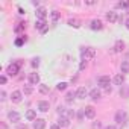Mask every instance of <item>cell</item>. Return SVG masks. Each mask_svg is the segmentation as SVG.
Here are the masks:
<instances>
[{"instance_id":"cell-1","label":"cell","mask_w":129,"mask_h":129,"mask_svg":"<svg viewBox=\"0 0 129 129\" xmlns=\"http://www.w3.org/2000/svg\"><path fill=\"white\" fill-rule=\"evenodd\" d=\"M23 66V61H14L12 64H9L8 66V69H6V72H8V75L9 76H17L18 75V72H20V67Z\"/></svg>"},{"instance_id":"cell-2","label":"cell","mask_w":129,"mask_h":129,"mask_svg":"<svg viewBox=\"0 0 129 129\" xmlns=\"http://www.w3.org/2000/svg\"><path fill=\"white\" fill-rule=\"evenodd\" d=\"M81 56H82V61H88V59L96 56V49H93V47H82L81 49Z\"/></svg>"},{"instance_id":"cell-3","label":"cell","mask_w":129,"mask_h":129,"mask_svg":"<svg viewBox=\"0 0 129 129\" xmlns=\"http://www.w3.org/2000/svg\"><path fill=\"white\" fill-rule=\"evenodd\" d=\"M115 121H117L120 126H123V124L127 121V114H126V111H123V109L117 111V112H115Z\"/></svg>"},{"instance_id":"cell-4","label":"cell","mask_w":129,"mask_h":129,"mask_svg":"<svg viewBox=\"0 0 129 129\" xmlns=\"http://www.w3.org/2000/svg\"><path fill=\"white\" fill-rule=\"evenodd\" d=\"M109 82H111L109 76H100V78H97V85L102 87V88H108L109 87Z\"/></svg>"},{"instance_id":"cell-5","label":"cell","mask_w":129,"mask_h":129,"mask_svg":"<svg viewBox=\"0 0 129 129\" xmlns=\"http://www.w3.org/2000/svg\"><path fill=\"white\" fill-rule=\"evenodd\" d=\"M58 112L61 114V117H67L69 120H70L72 117H75V112L70 111V109H67V108H58Z\"/></svg>"},{"instance_id":"cell-6","label":"cell","mask_w":129,"mask_h":129,"mask_svg":"<svg viewBox=\"0 0 129 129\" xmlns=\"http://www.w3.org/2000/svg\"><path fill=\"white\" fill-rule=\"evenodd\" d=\"M37 18L38 20H46V17H47V9L44 8V6H40V8H37Z\"/></svg>"},{"instance_id":"cell-7","label":"cell","mask_w":129,"mask_h":129,"mask_svg":"<svg viewBox=\"0 0 129 129\" xmlns=\"http://www.w3.org/2000/svg\"><path fill=\"white\" fill-rule=\"evenodd\" d=\"M84 112H85V117L87 118H94L96 117V109L93 106H85L84 108Z\"/></svg>"},{"instance_id":"cell-8","label":"cell","mask_w":129,"mask_h":129,"mask_svg":"<svg viewBox=\"0 0 129 129\" xmlns=\"http://www.w3.org/2000/svg\"><path fill=\"white\" fill-rule=\"evenodd\" d=\"M49 108H50V103H49L47 100H41V102H38V109H40L41 112H47Z\"/></svg>"},{"instance_id":"cell-9","label":"cell","mask_w":129,"mask_h":129,"mask_svg":"<svg viewBox=\"0 0 129 129\" xmlns=\"http://www.w3.org/2000/svg\"><path fill=\"white\" fill-rule=\"evenodd\" d=\"M123 50H124V43H123L121 40H117L115 44H114V52H115V53H120V52H123Z\"/></svg>"},{"instance_id":"cell-10","label":"cell","mask_w":129,"mask_h":129,"mask_svg":"<svg viewBox=\"0 0 129 129\" xmlns=\"http://www.w3.org/2000/svg\"><path fill=\"white\" fill-rule=\"evenodd\" d=\"M29 82H30V85H38L40 84V75L38 73H30L29 75Z\"/></svg>"},{"instance_id":"cell-11","label":"cell","mask_w":129,"mask_h":129,"mask_svg":"<svg viewBox=\"0 0 129 129\" xmlns=\"http://www.w3.org/2000/svg\"><path fill=\"white\" fill-rule=\"evenodd\" d=\"M8 118H9L11 121L17 123V121H20V114H18L17 111H9V112H8Z\"/></svg>"},{"instance_id":"cell-12","label":"cell","mask_w":129,"mask_h":129,"mask_svg":"<svg viewBox=\"0 0 129 129\" xmlns=\"http://www.w3.org/2000/svg\"><path fill=\"white\" fill-rule=\"evenodd\" d=\"M46 127V120L44 118H37L34 121V129H44Z\"/></svg>"},{"instance_id":"cell-13","label":"cell","mask_w":129,"mask_h":129,"mask_svg":"<svg viewBox=\"0 0 129 129\" xmlns=\"http://www.w3.org/2000/svg\"><path fill=\"white\" fill-rule=\"evenodd\" d=\"M106 20H108L109 23H115V21L118 20V17H117V12H114V11H109V12H106Z\"/></svg>"},{"instance_id":"cell-14","label":"cell","mask_w":129,"mask_h":129,"mask_svg":"<svg viewBox=\"0 0 129 129\" xmlns=\"http://www.w3.org/2000/svg\"><path fill=\"white\" fill-rule=\"evenodd\" d=\"M21 91H12V94H11V100L14 102V103H18V102H21Z\"/></svg>"},{"instance_id":"cell-15","label":"cell","mask_w":129,"mask_h":129,"mask_svg":"<svg viewBox=\"0 0 129 129\" xmlns=\"http://www.w3.org/2000/svg\"><path fill=\"white\" fill-rule=\"evenodd\" d=\"M69 124H70V120L67 117H59V120H58V126L59 127H67Z\"/></svg>"},{"instance_id":"cell-16","label":"cell","mask_w":129,"mask_h":129,"mask_svg":"<svg viewBox=\"0 0 129 129\" xmlns=\"http://www.w3.org/2000/svg\"><path fill=\"white\" fill-rule=\"evenodd\" d=\"M35 27L38 29V30H44L46 27H47V21L46 20H37V23H35Z\"/></svg>"},{"instance_id":"cell-17","label":"cell","mask_w":129,"mask_h":129,"mask_svg":"<svg viewBox=\"0 0 129 129\" xmlns=\"http://www.w3.org/2000/svg\"><path fill=\"white\" fill-rule=\"evenodd\" d=\"M102 27H103V24H102V21H100V20H97V18H96V20H93V21H91V29H93V30H100Z\"/></svg>"},{"instance_id":"cell-18","label":"cell","mask_w":129,"mask_h":129,"mask_svg":"<svg viewBox=\"0 0 129 129\" xmlns=\"http://www.w3.org/2000/svg\"><path fill=\"white\" fill-rule=\"evenodd\" d=\"M85 96H87L85 87H79V88L76 90V97H78V99H85Z\"/></svg>"},{"instance_id":"cell-19","label":"cell","mask_w":129,"mask_h":129,"mask_svg":"<svg viewBox=\"0 0 129 129\" xmlns=\"http://www.w3.org/2000/svg\"><path fill=\"white\" fill-rule=\"evenodd\" d=\"M112 82H114L115 85H121V84L124 82V76H123L121 73H118V75H115V76H114V79H112Z\"/></svg>"},{"instance_id":"cell-20","label":"cell","mask_w":129,"mask_h":129,"mask_svg":"<svg viewBox=\"0 0 129 129\" xmlns=\"http://www.w3.org/2000/svg\"><path fill=\"white\" fill-rule=\"evenodd\" d=\"M90 97H91L93 100H97V99L100 97V90H99V88H93V90L90 91Z\"/></svg>"},{"instance_id":"cell-21","label":"cell","mask_w":129,"mask_h":129,"mask_svg":"<svg viewBox=\"0 0 129 129\" xmlns=\"http://www.w3.org/2000/svg\"><path fill=\"white\" fill-rule=\"evenodd\" d=\"M26 118L30 120V121H35V120H37V112H35L34 109H29V111L26 112Z\"/></svg>"},{"instance_id":"cell-22","label":"cell","mask_w":129,"mask_h":129,"mask_svg":"<svg viewBox=\"0 0 129 129\" xmlns=\"http://www.w3.org/2000/svg\"><path fill=\"white\" fill-rule=\"evenodd\" d=\"M69 24H70L72 27H76V29L81 27V21H79L78 18H70V20H69Z\"/></svg>"},{"instance_id":"cell-23","label":"cell","mask_w":129,"mask_h":129,"mask_svg":"<svg viewBox=\"0 0 129 129\" xmlns=\"http://www.w3.org/2000/svg\"><path fill=\"white\" fill-rule=\"evenodd\" d=\"M49 91H50L49 85H46V84H40V93H41V94H49Z\"/></svg>"},{"instance_id":"cell-24","label":"cell","mask_w":129,"mask_h":129,"mask_svg":"<svg viewBox=\"0 0 129 129\" xmlns=\"http://www.w3.org/2000/svg\"><path fill=\"white\" fill-rule=\"evenodd\" d=\"M24 23H17L15 24V27H14V32H17V34H20V32H23L24 30Z\"/></svg>"},{"instance_id":"cell-25","label":"cell","mask_w":129,"mask_h":129,"mask_svg":"<svg viewBox=\"0 0 129 129\" xmlns=\"http://www.w3.org/2000/svg\"><path fill=\"white\" fill-rule=\"evenodd\" d=\"M50 17H52V21L56 23V21L59 20V12H58V11H52V12H50Z\"/></svg>"},{"instance_id":"cell-26","label":"cell","mask_w":129,"mask_h":129,"mask_svg":"<svg viewBox=\"0 0 129 129\" xmlns=\"http://www.w3.org/2000/svg\"><path fill=\"white\" fill-rule=\"evenodd\" d=\"M75 97H76V93H73V91H69V93L66 94V100H67V102H72Z\"/></svg>"},{"instance_id":"cell-27","label":"cell","mask_w":129,"mask_h":129,"mask_svg":"<svg viewBox=\"0 0 129 129\" xmlns=\"http://www.w3.org/2000/svg\"><path fill=\"white\" fill-rule=\"evenodd\" d=\"M127 72H129V62L124 61L121 62V73H127Z\"/></svg>"},{"instance_id":"cell-28","label":"cell","mask_w":129,"mask_h":129,"mask_svg":"<svg viewBox=\"0 0 129 129\" xmlns=\"http://www.w3.org/2000/svg\"><path fill=\"white\" fill-rule=\"evenodd\" d=\"M24 41H26V37H20V38L15 40V46H23Z\"/></svg>"},{"instance_id":"cell-29","label":"cell","mask_w":129,"mask_h":129,"mask_svg":"<svg viewBox=\"0 0 129 129\" xmlns=\"http://www.w3.org/2000/svg\"><path fill=\"white\" fill-rule=\"evenodd\" d=\"M56 88H58L59 91H64V90L67 88V84H66V82H59V84L56 85Z\"/></svg>"},{"instance_id":"cell-30","label":"cell","mask_w":129,"mask_h":129,"mask_svg":"<svg viewBox=\"0 0 129 129\" xmlns=\"http://www.w3.org/2000/svg\"><path fill=\"white\" fill-rule=\"evenodd\" d=\"M117 8H129V2H120L117 3Z\"/></svg>"},{"instance_id":"cell-31","label":"cell","mask_w":129,"mask_h":129,"mask_svg":"<svg viewBox=\"0 0 129 129\" xmlns=\"http://www.w3.org/2000/svg\"><path fill=\"white\" fill-rule=\"evenodd\" d=\"M91 129H102V123L100 121H94L93 126H91Z\"/></svg>"},{"instance_id":"cell-32","label":"cell","mask_w":129,"mask_h":129,"mask_svg":"<svg viewBox=\"0 0 129 129\" xmlns=\"http://www.w3.org/2000/svg\"><path fill=\"white\" fill-rule=\"evenodd\" d=\"M32 91H34V90H32L30 85H26V87H24V94H32Z\"/></svg>"},{"instance_id":"cell-33","label":"cell","mask_w":129,"mask_h":129,"mask_svg":"<svg viewBox=\"0 0 129 129\" xmlns=\"http://www.w3.org/2000/svg\"><path fill=\"white\" fill-rule=\"evenodd\" d=\"M38 66H40V59H38V58H35V59H32V67H34V69H37Z\"/></svg>"},{"instance_id":"cell-34","label":"cell","mask_w":129,"mask_h":129,"mask_svg":"<svg viewBox=\"0 0 129 129\" xmlns=\"http://www.w3.org/2000/svg\"><path fill=\"white\" fill-rule=\"evenodd\" d=\"M0 84H2V85H5V84H6V76H3V75L0 76Z\"/></svg>"},{"instance_id":"cell-35","label":"cell","mask_w":129,"mask_h":129,"mask_svg":"<svg viewBox=\"0 0 129 129\" xmlns=\"http://www.w3.org/2000/svg\"><path fill=\"white\" fill-rule=\"evenodd\" d=\"M85 67H87V61H82V62H81V66H79V70H84Z\"/></svg>"},{"instance_id":"cell-36","label":"cell","mask_w":129,"mask_h":129,"mask_svg":"<svg viewBox=\"0 0 129 129\" xmlns=\"http://www.w3.org/2000/svg\"><path fill=\"white\" fill-rule=\"evenodd\" d=\"M0 129H8V124L5 121H0Z\"/></svg>"},{"instance_id":"cell-37","label":"cell","mask_w":129,"mask_h":129,"mask_svg":"<svg viewBox=\"0 0 129 129\" xmlns=\"http://www.w3.org/2000/svg\"><path fill=\"white\" fill-rule=\"evenodd\" d=\"M0 99H2V100H6V93H5V91L0 93Z\"/></svg>"},{"instance_id":"cell-38","label":"cell","mask_w":129,"mask_h":129,"mask_svg":"<svg viewBox=\"0 0 129 129\" xmlns=\"http://www.w3.org/2000/svg\"><path fill=\"white\" fill-rule=\"evenodd\" d=\"M103 129H117V127H115V126H112V124H108V126H105Z\"/></svg>"},{"instance_id":"cell-39","label":"cell","mask_w":129,"mask_h":129,"mask_svg":"<svg viewBox=\"0 0 129 129\" xmlns=\"http://www.w3.org/2000/svg\"><path fill=\"white\" fill-rule=\"evenodd\" d=\"M96 2H94V0H87V2H85V5H94Z\"/></svg>"},{"instance_id":"cell-40","label":"cell","mask_w":129,"mask_h":129,"mask_svg":"<svg viewBox=\"0 0 129 129\" xmlns=\"http://www.w3.org/2000/svg\"><path fill=\"white\" fill-rule=\"evenodd\" d=\"M17 129H27V126H26V124H20Z\"/></svg>"},{"instance_id":"cell-41","label":"cell","mask_w":129,"mask_h":129,"mask_svg":"<svg viewBox=\"0 0 129 129\" xmlns=\"http://www.w3.org/2000/svg\"><path fill=\"white\" fill-rule=\"evenodd\" d=\"M50 129H61V127H59L58 124H52V126H50Z\"/></svg>"},{"instance_id":"cell-42","label":"cell","mask_w":129,"mask_h":129,"mask_svg":"<svg viewBox=\"0 0 129 129\" xmlns=\"http://www.w3.org/2000/svg\"><path fill=\"white\" fill-rule=\"evenodd\" d=\"M124 26H126V29H129V18H127V20L124 21Z\"/></svg>"},{"instance_id":"cell-43","label":"cell","mask_w":129,"mask_h":129,"mask_svg":"<svg viewBox=\"0 0 129 129\" xmlns=\"http://www.w3.org/2000/svg\"><path fill=\"white\" fill-rule=\"evenodd\" d=\"M127 14H129V8H127Z\"/></svg>"}]
</instances>
